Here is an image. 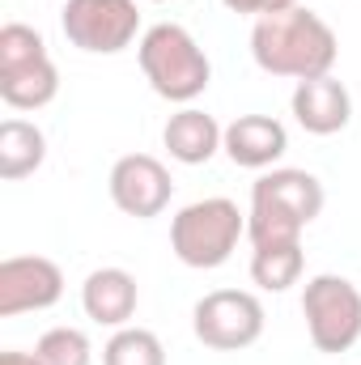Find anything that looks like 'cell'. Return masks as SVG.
I'll use <instances>...</instances> for the list:
<instances>
[{"label": "cell", "instance_id": "cell-15", "mask_svg": "<svg viewBox=\"0 0 361 365\" xmlns=\"http://www.w3.org/2000/svg\"><path fill=\"white\" fill-rule=\"evenodd\" d=\"M306 268V251H302V238L293 242H260L251 251V280L268 293H285L289 284L302 280Z\"/></svg>", "mask_w": 361, "mask_h": 365}, {"label": "cell", "instance_id": "cell-19", "mask_svg": "<svg viewBox=\"0 0 361 365\" xmlns=\"http://www.w3.org/2000/svg\"><path fill=\"white\" fill-rule=\"evenodd\" d=\"M34 357L43 365H90L93 349H90L86 331H77V327H51V331L39 336Z\"/></svg>", "mask_w": 361, "mask_h": 365}, {"label": "cell", "instance_id": "cell-18", "mask_svg": "<svg viewBox=\"0 0 361 365\" xmlns=\"http://www.w3.org/2000/svg\"><path fill=\"white\" fill-rule=\"evenodd\" d=\"M43 60H51V56H47V43L34 26H21V21L0 26V73H21V68H34Z\"/></svg>", "mask_w": 361, "mask_h": 365}, {"label": "cell", "instance_id": "cell-3", "mask_svg": "<svg viewBox=\"0 0 361 365\" xmlns=\"http://www.w3.org/2000/svg\"><path fill=\"white\" fill-rule=\"evenodd\" d=\"M136 60H141L149 90L166 102H179V106L195 102L213 81V64H208L204 47L175 21L149 26L136 43Z\"/></svg>", "mask_w": 361, "mask_h": 365}, {"label": "cell", "instance_id": "cell-7", "mask_svg": "<svg viewBox=\"0 0 361 365\" xmlns=\"http://www.w3.org/2000/svg\"><path fill=\"white\" fill-rule=\"evenodd\" d=\"M64 38L90 56H119L141 34L136 0H68L60 13Z\"/></svg>", "mask_w": 361, "mask_h": 365}, {"label": "cell", "instance_id": "cell-16", "mask_svg": "<svg viewBox=\"0 0 361 365\" xmlns=\"http://www.w3.org/2000/svg\"><path fill=\"white\" fill-rule=\"evenodd\" d=\"M60 93V68L51 60L21 68V73H0V98L13 110H43Z\"/></svg>", "mask_w": 361, "mask_h": 365}, {"label": "cell", "instance_id": "cell-11", "mask_svg": "<svg viewBox=\"0 0 361 365\" xmlns=\"http://www.w3.org/2000/svg\"><path fill=\"white\" fill-rule=\"evenodd\" d=\"M225 158L243 170H268L272 162L285 158L289 149V132L280 119L272 115H238L234 123H225V140H221Z\"/></svg>", "mask_w": 361, "mask_h": 365}, {"label": "cell", "instance_id": "cell-4", "mask_svg": "<svg viewBox=\"0 0 361 365\" xmlns=\"http://www.w3.org/2000/svg\"><path fill=\"white\" fill-rule=\"evenodd\" d=\"M238 238H247V217L225 195L183 204L171 221V251L179 264L195 272H213L230 264V255L238 251Z\"/></svg>", "mask_w": 361, "mask_h": 365}, {"label": "cell", "instance_id": "cell-14", "mask_svg": "<svg viewBox=\"0 0 361 365\" xmlns=\"http://www.w3.org/2000/svg\"><path fill=\"white\" fill-rule=\"evenodd\" d=\"M47 158V136L39 123L26 119H4L0 123V179L17 182L26 175H34Z\"/></svg>", "mask_w": 361, "mask_h": 365}, {"label": "cell", "instance_id": "cell-5", "mask_svg": "<svg viewBox=\"0 0 361 365\" xmlns=\"http://www.w3.org/2000/svg\"><path fill=\"white\" fill-rule=\"evenodd\" d=\"M302 314L310 344L327 357L349 353L361 340V289L349 276H310L302 289Z\"/></svg>", "mask_w": 361, "mask_h": 365}, {"label": "cell", "instance_id": "cell-17", "mask_svg": "<svg viewBox=\"0 0 361 365\" xmlns=\"http://www.w3.org/2000/svg\"><path fill=\"white\" fill-rule=\"evenodd\" d=\"M102 365H166V349L149 327H119L102 349Z\"/></svg>", "mask_w": 361, "mask_h": 365}, {"label": "cell", "instance_id": "cell-20", "mask_svg": "<svg viewBox=\"0 0 361 365\" xmlns=\"http://www.w3.org/2000/svg\"><path fill=\"white\" fill-rule=\"evenodd\" d=\"M230 13H247V17H272V13H285V9H298L302 0H221Z\"/></svg>", "mask_w": 361, "mask_h": 365}, {"label": "cell", "instance_id": "cell-21", "mask_svg": "<svg viewBox=\"0 0 361 365\" xmlns=\"http://www.w3.org/2000/svg\"><path fill=\"white\" fill-rule=\"evenodd\" d=\"M0 365H43L34 353H17V349H9V353H0Z\"/></svg>", "mask_w": 361, "mask_h": 365}, {"label": "cell", "instance_id": "cell-10", "mask_svg": "<svg viewBox=\"0 0 361 365\" xmlns=\"http://www.w3.org/2000/svg\"><path fill=\"white\" fill-rule=\"evenodd\" d=\"M289 110H293V119H298L310 136H336V132H345L349 119H353V98L345 90V81H336V77L327 73V77L298 81V90L289 98Z\"/></svg>", "mask_w": 361, "mask_h": 365}, {"label": "cell", "instance_id": "cell-1", "mask_svg": "<svg viewBox=\"0 0 361 365\" xmlns=\"http://www.w3.org/2000/svg\"><path fill=\"white\" fill-rule=\"evenodd\" d=\"M251 56L268 77H289V81H310V77H327L336 68L340 43L336 30L310 13V9H285L260 17L251 30Z\"/></svg>", "mask_w": 361, "mask_h": 365}, {"label": "cell", "instance_id": "cell-12", "mask_svg": "<svg viewBox=\"0 0 361 365\" xmlns=\"http://www.w3.org/2000/svg\"><path fill=\"white\" fill-rule=\"evenodd\" d=\"M136 302H141L136 276L123 268H98L81 284V310L98 327H115V331L128 327V319L136 314Z\"/></svg>", "mask_w": 361, "mask_h": 365}, {"label": "cell", "instance_id": "cell-13", "mask_svg": "<svg viewBox=\"0 0 361 365\" xmlns=\"http://www.w3.org/2000/svg\"><path fill=\"white\" fill-rule=\"evenodd\" d=\"M221 140H225V128H221L208 110H200V106H183L179 115H171L166 128H162L166 153H171L175 162H183V166H204V162H213L217 149H221Z\"/></svg>", "mask_w": 361, "mask_h": 365}, {"label": "cell", "instance_id": "cell-9", "mask_svg": "<svg viewBox=\"0 0 361 365\" xmlns=\"http://www.w3.org/2000/svg\"><path fill=\"white\" fill-rule=\"evenodd\" d=\"M64 297V272L47 255H13L0 264V319L51 310Z\"/></svg>", "mask_w": 361, "mask_h": 365}, {"label": "cell", "instance_id": "cell-22", "mask_svg": "<svg viewBox=\"0 0 361 365\" xmlns=\"http://www.w3.org/2000/svg\"><path fill=\"white\" fill-rule=\"evenodd\" d=\"M153 4H166V0H153Z\"/></svg>", "mask_w": 361, "mask_h": 365}, {"label": "cell", "instance_id": "cell-8", "mask_svg": "<svg viewBox=\"0 0 361 365\" xmlns=\"http://www.w3.org/2000/svg\"><path fill=\"white\" fill-rule=\"evenodd\" d=\"M171 195H175V179L153 153H128L111 166V200L119 212L136 221L162 217L171 208Z\"/></svg>", "mask_w": 361, "mask_h": 365}, {"label": "cell", "instance_id": "cell-6", "mask_svg": "<svg viewBox=\"0 0 361 365\" xmlns=\"http://www.w3.org/2000/svg\"><path fill=\"white\" fill-rule=\"evenodd\" d=\"M191 331L204 349L243 353L264 336V302L247 289H213L195 302Z\"/></svg>", "mask_w": 361, "mask_h": 365}, {"label": "cell", "instance_id": "cell-2", "mask_svg": "<svg viewBox=\"0 0 361 365\" xmlns=\"http://www.w3.org/2000/svg\"><path fill=\"white\" fill-rule=\"evenodd\" d=\"M323 212V182L310 170H268L251 187V212H247V238L260 242H293L302 230Z\"/></svg>", "mask_w": 361, "mask_h": 365}]
</instances>
